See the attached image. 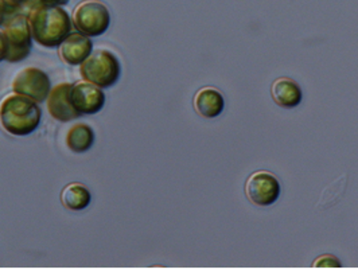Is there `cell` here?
<instances>
[{
  "instance_id": "cell-13",
  "label": "cell",
  "mask_w": 358,
  "mask_h": 269,
  "mask_svg": "<svg viewBox=\"0 0 358 269\" xmlns=\"http://www.w3.org/2000/svg\"><path fill=\"white\" fill-rule=\"evenodd\" d=\"M92 196L90 189L78 182L66 184L61 191V203L72 212H81L90 206Z\"/></svg>"
},
{
  "instance_id": "cell-2",
  "label": "cell",
  "mask_w": 358,
  "mask_h": 269,
  "mask_svg": "<svg viewBox=\"0 0 358 269\" xmlns=\"http://www.w3.org/2000/svg\"><path fill=\"white\" fill-rule=\"evenodd\" d=\"M42 120V110L34 100L10 93L0 101V126L13 136H27L36 131Z\"/></svg>"
},
{
  "instance_id": "cell-16",
  "label": "cell",
  "mask_w": 358,
  "mask_h": 269,
  "mask_svg": "<svg viewBox=\"0 0 358 269\" xmlns=\"http://www.w3.org/2000/svg\"><path fill=\"white\" fill-rule=\"evenodd\" d=\"M314 268H341L340 260L331 254H323L313 263Z\"/></svg>"
},
{
  "instance_id": "cell-18",
  "label": "cell",
  "mask_w": 358,
  "mask_h": 269,
  "mask_svg": "<svg viewBox=\"0 0 358 269\" xmlns=\"http://www.w3.org/2000/svg\"><path fill=\"white\" fill-rule=\"evenodd\" d=\"M69 0H30L29 6L33 8L36 6H66Z\"/></svg>"
},
{
  "instance_id": "cell-6",
  "label": "cell",
  "mask_w": 358,
  "mask_h": 269,
  "mask_svg": "<svg viewBox=\"0 0 358 269\" xmlns=\"http://www.w3.org/2000/svg\"><path fill=\"white\" fill-rule=\"evenodd\" d=\"M52 89L50 78L46 73L38 68H24L13 80L11 90L14 93L23 94L36 103L46 101L49 92Z\"/></svg>"
},
{
  "instance_id": "cell-15",
  "label": "cell",
  "mask_w": 358,
  "mask_h": 269,
  "mask_svg": "<svg viewBox=\"0 0 358 269\" xmlns=\"http://www.w3.org/2000/svg\"><path fill=\"white\" fill-rule=\"evenodd\" d=\"M346 184H348V175L343 174L341 178L334 180L333 183H330L327 187H324L322 190V194L320 197V201L317 203V209L318 210H327V209L336 206L345 194Z\"/></svg>"
},
{
  "instance_id": "cell-9",
  "label": "cell",
  "mask_w": 358,
  "mask_h": 269,
  "mask_svg": "<svg viewBox=\"0 0 358 269\" xmlns=\"http://www.w3.org/2000/svg\"><path fill=\"white\" fill-rule=\"evenodd\" d=\"M73 84L62 82L53 87L46 99V107L54 120L61 123H69L80 117L71 101V89Z\"/></svg>"
},
{
  "instance_id": "cell-19",
  "label": "cell",
  "mask_w": 358,
  "mask_h": 269,
  "mask_svg": "<svg viewBox=\"0 0 358 269\" xmlns=\"http://www.w3.org/2000/svg\"><path fill=\"white\" fill-rule=\"evenodd\" d=\"M11 14H15V13H11V11L0 1V26H3V23L6 22L7 17L11 15Z\"/></svg>"
},
{
  "instance_id": "cell-1",
  "label": "cell",
  "mask_w": 358,
  "mask_h": 269,
  "mask_svg": "<svg viewBox=\"0 0 358 269\" xmlns=\"http://www.w3.org/2000/svg\"><path fill=\"white\" fill-rule=\"evenodd\" d=\"M31 36L38 45L54 49L72 33V17L61 6H36L27 14Z\"/></svg>"
},
{
  "instance_id": "cell-14",
  "label": "cell",
  "mask_w": 358,
  "mask_h": 269,
  "mask_svg": "<svg viewBox=\"0 0 358 269\" xmlns=\"http://www.w3.org/2000/svg\"><path fill=\"white\" fill-rule=\"evenodd\" d=\"M93 128L85 123H77L69 128L65 136L66 147L76 154H84L94 144Z\"/></svg>"
},
{
  "instance_id": "cell-3",
  "label": "cell",
  "mask_w": 358,
  "mask_h": 269,
  "mask_svg": "<svg viewBox=\"0 0 358 269\" xmlns=\"http://www.w3.org/2000/svg\"><path fill=\"white\" fill-rule=\"evenodd\" d=\"M120 62L117 57L107 49H96L80 65L83 80L100 87L101 89L115 85L120 78Z\"/></svg>"
},
{
  "instance_id": "cell-10",
  "label": "cell",
  "mask_w": 358,
  "mask_h": 269,
  "mask_svg": "<svg viewBox=\"0 0 358 269\" xmlns=\"http://www.w3.org/2000/svg\"><path fill=\"white\" fill-rule=\"evenodd\" d=\"M92 52H93L92 39L90 36L81 34L80 31L69 33L58 46L59 58L71 66H80Z\"/></svg>"
},
{
  "instance_id": "cell-8",
  "label": "cell",
  "mask_w": 358,
  "mask_h": 269,
  "mask_svg": "<svg viewBox=\"0 0 358 269\" xmlns=\"http://www.w3.org/2000/svg\"><path fill=\"white\" fill-rule=\"evenodd\" d=\"M71 101L80 116L96 115L104 108L106 93L100 87L84 80L73 84Z\"/></svg>"
},
{
  "instance_id": "cell-20",
  "label": "cell",
  "mask_w": 358,
  "mask_h": 269,
  "mask_svg": "<svg viewBox=\"0 0 358 269\" xmlns=\"http://www.w3.org/2000/svg\"><path fill=\"white\" fill-rule=\"evenodd\" d=\"M6 54H7L6 39H4V36H3V31L0 30V62L6 61Z\"/></svg>"
},
{
  "instance_id": "cell-17",
  "label": "cell",
  "mask_w": 358,
  "mask_h": 269,
  "mask_svg": "<svg viewBox=\"0 0 358 269\" xmlns=\"http://www.w3.org/2000/svg\"><path fill=\"white\" fill-rule=\"evenodd\" d=\"M11 13H18L19 8L29 6L30 0H0Z\"/></svg>"
},
{
  "instance_id": "cell-4",
  "label": "cell",
  "mask_w": 358,
  "mask_h": 269,
  "mask_svg": "<svg viewBox=\"0 0 358 269\" xmlns=\"http://www.w3.org/2000/svg\"><path fill=\"white\" fill-rule=\"evenodd\" d=\"M3 36L6 39V61L15 64L26 59L33 49V36L29 17L22 13L8 15L3 23Z\"/></svg>"
},
{
  "instance_id": "cell-7",
  "label": "cell",
  "mask_w": 358,
  "mask_h": 269,
  "mask_svg": "<svg viewBox=\"0 0 358 269\" xmlns=\"http://www.w3.org/2000/svg\"><path fill=\"white\" fill-rule=\"evenodd\" d=\"M282 193L278 178L268 171H256L245 182V196L257 206L273 205Z\"/></svg>"
},
{
  "instance_id": "cell-11",
  "label": "cell",
  "mask_w": 358,
  "mask_h": 269,
  "mask_svg": "<svg viewBox=\"0 0 358 269\" xmlns=\"http://www.w3.org/2000/svg\"><path fill=\"white\" fill-rule=\"evenodd\" d=\"M271 94L273 101L279 107L287 108V109L298 107L303 100V93L299 84L287 77H282L273 81Z\"/></svg>"
},
{
  "instance_id": "cell-5",
  "label": "cell",
  "mask_w": 358,
  "mask_h": 269,
  "mask_svg": "<svg viewBox=\"0 0 358 269\" xmlns=\"http://www.w3.org/2000/svg\"><path fill=\"white\" fill-rule=\"evenodd\" d=\"M73 27L90 38L103 36L110 24L107 6L100 0H84L76 6L72 14Z\"/></svg>"
},
{
  "instance_id": "cell-12",
  "label": "cell",
  "mask_w": 358,
  "mask_h": 269,
  "mask_svg": "<svg viewBox=\"0 0 358 269\" xmlns=\"http://www.w3.org/2000/svg\"><path fill=\"white\" fill-rule=\"evenodd\" d=\"M193 106L198 115L206 119L218 117L225 108V100L221 92L212 87L198 90L193 99Z\"/></svg>"
}]
</instances>
